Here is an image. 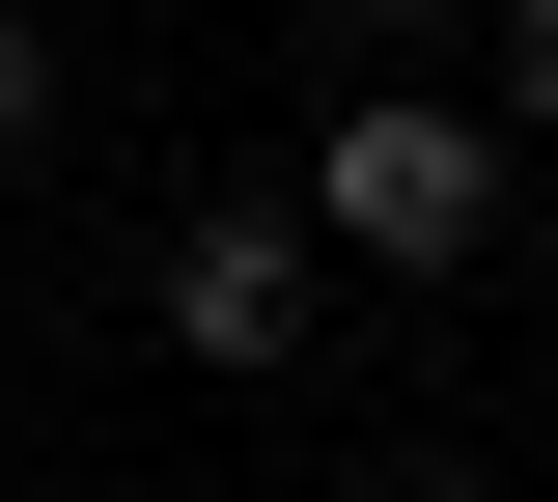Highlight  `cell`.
<instances>
[{"label":"cell","mask_w":558,"mask_h":502,"mask_svg":"<svg viewBox=\"0 0 558 502\" xmlns=\"http://www.w3.org/2000/svg\"><path fill=\"white\" fill-rule=\"evenodd\" d=\"M307 280H336V223L279 196V168L168 196V252H140V307H168V363H196V391H279V363H307Z\"/></svg>","instance_id":"7a4b0ae2"},{"label":"cell","mask_w":558,"mask_h":502,"mask_svg":"<svg viewBox=\"0 0 558 502\" xmlns=\"http://www.w3.org/2000/svg\"><path fill=\"white\" fill-rule=\"evenodd\" d=\"M0 419H28V335H0Z\"/></svg>","instance_id":"52a82bcc"},{"label":"cell","mask_w":558,"mask_h":502,"mask_svg":"<svg viewBox=\"0 0 558 502\" xmlns=\"http://www.w3.org/2000/svg\"><path fill=\"white\" fill-rule=\"evenodd\" d=\"M502 28V140H558V0H475Z\"/></svg>","instance_id":"5b68a950"},{"label":"cell","mask_w":558,"mask_h":502,"mask_svg":"<svg viewBox=\"0 0 558 502\" xmlns=\"http://www.w3.org/2000/svg\"><path fill=\"white\" fill-rule=\"evenodd\" d=\"M336 57H475V0H307Z\"/></svg>","instance_id":"3957f363"},{"label":"cell","mask_w":558,"mask_h":502,"mask_svg":"<svg viewBox=\"0 0 558 502\" xmlns=\"http://www.w3.org/2000/svg\"><path fill=\"white\" fill-rule=\"evenodd\" d=\"M0 168H57V28L0 0Z\"/></svg>","instance_id":"277c9868"},{"label":"cell","mask_w":558,"mask_h":502,"mask_svg":"<svg viewBox=\"0 0 558 502\" xmlns=\"http://www.w3.org/2000/svg\"><path fill=\"white\" fill-rule=\"evenodd\" d=\"M279 196L336 223L363 280H475L531 168H502V112H475L447 57H336V112H307V168H279Z\"/></svg>","instance_id":"6da1fadb"},{"label":"cell","mask_w":558,"mask_h":502,"mask_svg":"<svg viewBox=\"0 0 558 502\" xmlns=\"http://www.w3.org/2000/svg\"><path fill=\"white\" fill-rule=\"evenodd\" d=\"M418 502H531V475H418Z\"/></svg>","instance_id":"8992f818"}]
</instances>
